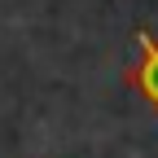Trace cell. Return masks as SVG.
<instances>
[{
	"label": "cell",
	"mask_w": 158,
	"mask_h": 158,
	"mask_svg": "<svg viewBox=\"0 0 158 158\" xmlns=\"http://www.w3.org/2000/svg\"><path fill=\"white\" fill-rule=\"evenodd\" d=\"M145 88H149V97L158 101V57H149V75H145Z\"/></svg>",
	"instance_id": "obj_1"
}]
</instances>
